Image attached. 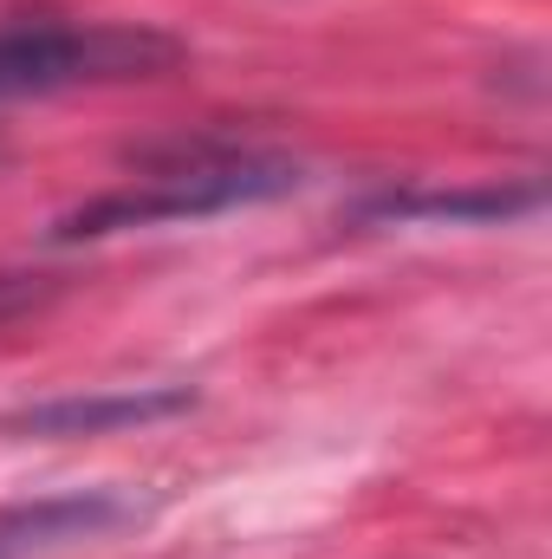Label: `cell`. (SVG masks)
<instances>
[{"label": "cell", "mask_w": 552, "mask_h": 559, "mask_svg": "<svg viewBox=\"0 0 552 559\" xmlns=\"http://www.w3.org/2000/svg\"><path fill=\"white\" fill-rule=\"evenodd\" d=\"M143 508L131 495H111V488H85V495H52V501H33V508H7L0 514V559H26L46 554V547H65V540H98L124 521H137Z\"/></svg>", "instance_id": "cell-4"}, {"label": "cell", "mask_w": 552, "mask_h": 559, "mask_svg": "<svg viewBox=\"0 0 552 559\" xmlns=\"http://www.w3.org/2000/svg\"><path fill=\"white\" fill-rule=\"evenodd\" d=\"M195 411L189 384H137V391H85V397H52V404H26L13 417H0V436H118V429H143V423L182 417Z\"/></svg>", "instance_id": "cell-3"}, {"label": "cell", "mask_w": 552, "mask_h": 559, "mask_svg": "<svg viewBox=\"0 0 552 559\" xmlns=\"http://www.w3.org/2000/svg\"><path fill=\"white\" fill-rule=\"evenodd\" d=\"M182 66V39L124 20H39V26H0V105L20 98H59L92 85H131L163 79Z\"/></svg>", "instance_id": "cell-2"}, {"label": "cell", "mask_w": 552, "mask_h": 559, "mask_svg": "<svg viewBox=\"0 0 552 559\" xmlns=\"http://www.w3.org/2000/svg\"><path fill=\"white\" fill-rule=\"evenodd\" d=\"M547 189L527 182H481V189H384L358 209V222H520L540 215Z\"/></svg>", "instance_id": "cell-5"}, {"label": "cell", "mask_w": 552, "mask_h": 559, "mask_svg": "<svg viewBox=\"0 0 552 559\" xmlns=\"http://www.w3.org/2000/svg\"><path fill=\"white\" fill-rule=\"evenodd\" d=\"M52 293H59V280L52 274H20V267L0 274V325L20 319V312H33V306H46Z\"/></svg>", "instance_id": "cell-6"}, {"label": "cell", "mask_w": 552, "mask_h": 559, "mask_svg": "<svg viewBox=\"0 0 552 559\" xmlns=\"http://www.w3.org/2000/svg\"><path fill=\"white\" fill-rule=\"evenodd\" d=\"M305 182V169L292 156H267V150H202L182 156L169 169H149L124 189H105L92 202H79L72 215H59L46 228L52 248L72 241H105V235H131V228H163V222H208L228 209H254V202H279Z\"/></svg>", "instance_id": "cell-1"}]
</instances>
